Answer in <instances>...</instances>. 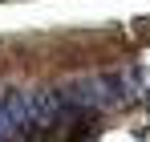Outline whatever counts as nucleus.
I'll return each mask as SVG.
<instances>
[{"mask_svg": "<svg viewBox=\"0 0 150 142\" xmlns=\"http://www.w3.org/2000/svg\"><path fill=\"white\" fill-rule=\"evenodd\" d=\"M142 81L138 73H98V77H81L69 81L65 94L73 97L81 110H110V106H126L130 97H138Z\"/></svg>", "mask_w": 150, "mask_h": 142, "instance_id": "nucleus-2", "label": "nucleus"}, {"mask_svg": "<svg viewBox=\"0 0 150 142\" xmlns=\"http://www.w3.org/2000/svg\"><path fill=\"white\" fill-rule=\"evenodd\" d=\"M85 114L73 97L61 89H28V94H4L0 97V138L16 134H41L53 126H65L69 118Z\"/></svg>", "mask_w": 150, "mask_h": 142, "instance_id": "nucleus-1", "label": "nucleus"}]
</instances>
